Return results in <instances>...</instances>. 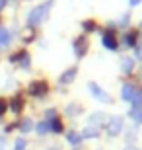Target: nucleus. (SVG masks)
Returning <instances> with one entry per match:
<instances>
[{"mask_svg":"<svg viewBox=\"0 0 142 150\" xmlns=\"http://www.w3.org/2000/svg\"><path fill=\"white\" fill-rule=\"evenodd\" d=\"M47 14H49V4H39L35 6L31 12H29V16H28V28L33 29V28H37L39 23H43L45 22V18H47Z\"/></svg>","mask_w":142,"mask_h":150,"instance_id":"f257e3e1","label":"nucleus"},{"mask_svg":"<svg viewBox=\"0 0 142 150\" xmlns=\"http://www.w3.org/2000/svg\"><path fill=\"white\" fill-rule=\"evenodd\" d=\"M88 88H90V94H92L97 101H101V103H111V96L105 94L95 82H90V84H88Z\"/></svg>","mask_w":142,"mask_h":150,"instance_id":"f03ea898","label":"nucleus"},{"mask_svg":"<svg viewBox=\"0 0 142 150\" xmlns=\"http://www.w3.org/2000/svg\"><path fill=\"white\" fill-rule=\"evenodd\" d=\"M47 92H49V84L45 82V80H37V82L29 84V94L35 96V98H43Z\"/></svg>","mask_w":142,"mask_h":150,"instance_id":"7ed1b4c3","label":"nucleus"},{"mask_svg":"<svg viewBox=\"0 0 142 150\" xmlns=\"http://www.w3.org/2000/svg\"><path fill=\"white\" fill-rule=\"evenodd\" d=\"M74 53H76V57L78 59H82V57H86V53H88V39L84 37H76L74 39Z\"/></svg>","mask_w":142,"mask_h":150,"instance_id":"20e7f679","label":"nucleus"},{"mask_svg":"<svg viewBox=\"0 0 142 150\" xmlns=\"http://www.w3.org/2000/svg\"><path fill=\"white\" fill-rule=\"evenodd\" d=\"M12 62H18L23 70H28L29 68V53L28 51H20L16 55H12Z\"/></svg>","mask_w":142,"mask_h":150,"instance_id":"39448f33","label":"nucleus"},{"mask_svg":"<svg viewBox=\"0 0 142 150\" xmlns=\"http://www.w3.org/2000/svg\"><path fill=\"white\" fill-rule=\"evenodd\" d=\"M107 131H109V137H117L123 131V119L121 117H111L109 125H107Z\"/></svg>","mask_w":142,"mask_h":150,"instance_id":"423d86ee","label":"nucleus"},{"mask_svg":"<svg viewBox=\"0 0 142 150\" xmlns=\"http://www.w3.org/2000/svg\"><path fill=\"white\" fill-rule=\"evenodd\" d=\"M101 41H103V47H105V49H109V51H115L117 47H119V41L115 39V35L111 33V31L103 33V39H101Z\"/></svg>","mask_w":142,"mask_h":150,"instance_id":"0eeeda50","label":"nucleus"},{"mask_svg":"<svg viewBox=\"0 0 142 150\" xmlns=\"http://www.w3.org/2000/svg\"><path fill=\"white\" fill-rule=\"evenodd\" d=\"M76 74H78V68H76V67H72V68H68L66 72H62V74H60L59 82H60V84H70L72 80L76 78Z\"/></svg>","mask_w":142,"mask_h":150,"instance_id":"6e6552de","label":"nucleus"},{"mask_svg":"<svg viewBox=\"0 0 142 150\" xmlns=\"http://www.w3.org/2000/svg\"><path fill=\"white\" fill-rule=\"evenodd\" d=\"M134 90H136V86L134 84H123V90H121V98L125 101H131L132 96H134Z\"/></svg>","mask_w":142,"mask_h":150,"instance_id":"1a4fd4ad","label":"nucleus"},{"mask_svg":"<svg viewBox=\"0 0 142 150\" xmlns=\"http://www.w3.org/2000/svg\"><path fill=\"white\" fill-rule=\"evenodd\" d=\"M10 43H12V33L8 29L0 28V49H6Z\"/></svg>","mask_w":142,"mask_h":150,"instance_id":"9d476101","label":"nucleus"},{"mask_svg":"<svg viewBox=\"0 0 142 150\" xmlns=\"http://www.w3.org/2000/svg\"><path fill=\"white\" fill-rule=\"evenodd\" d=\"M80 134H82V139H97L99 131H97V127H93V125H88V127L84 129Z\"/></svg>","mask_w":142,"mask_h":150,"instance_id":"9b49d317","label":"nucleus"},{"mask_svg":"<svg viewBox=\"0 0 142 150\" xmlns=\"http://www.w3.org/2000/svg\"><path fill=\"white\" fill-rule=\"evenodd\" d=\"M66 140H68L72 146H78L82 142V134L76 133V131H70V133H66Z\"/></svg>","mask_w":142,"mask_h":150,"instance_id":"f8f14e48","label":"nucleus"},{"mask_svg":"<svg viewBox=\"0 0 142 150\" xmlns=\"http://www.w3.org/2000/svg\"><path fill=\"white\" fill-rule=\"evenodd\" d=\"M129 115H131V119L136 123V125H140V123H142V105L140 107H131Z\"/></svg>","mask_w":142,"mask_h":150,"instance_id":"ddd939ff","label":"nucleus"},{"mask_svg":"<svg viewBox=\"0 0 142 150\" xmlns=\"http://www.w3.org/2000/svg\"><path fill=\"white\" fill-rule=\"evenodd\" d=\"M47 123H49V131H51V133H55V134L62 133V123H60L59 117H57V119H53V121H47Z\"/></svg>","mask_w":142,"mask_h":150,"instance_id":"4468645a","label":"nucleus"},{"mask_svg":"<svg viewBox=\"0 0 142 150\" xmlns=\"http://www.w3.org/2000/svg\"><path fill=\"white\" fill-rule=\"evenodd\" d=\"M121 70L125 74H131L132 70H134V61L132 59H123V62H121Z\"/></svg>","mask_w":142,"mask_h":150,"instance_id":"2eb2a0df","label":"nucleus"},{"mask_svg":"<svg viewBox=\"0 0 142 150\" xmlns=\"http://www.w3.org/2000/svg\"><path fill=\"white\" fill-rule=\"evenodd\" d=\"M22 107H23V100H22V98H14V100H12L10 109L14 113H20V111H22Z\"/></svg>","mask_w":142,"mask_h":150,"instance_id":"dca6fc26","label":"nucleus"},{"mask_svg":"<svg viewBox=\"0 0 142 150\" xmlns=\"http://www.w3.org/2000/svg\"><path fill=\"white\" fill-rule=\"evenodd\" d=\"M35 131H37V134H41V137H43V134H47V133H51V131H49V123H47V121H41L39 125H35Z\"/></svg>","mask_w":142,"mask_h":150,"instance_id":"f3484780","label":"nucleus"},{"mask_svg":"<svg viewBox=\"0 0 142 150\" xmlns=\"http://www.w3.org/2000/svg\"><path fill=\"white\" fill-rule=\"evenodd\" d=\"M125 45L126 47H134V45H136V33H134V31L125 35Z\"/></svg>","mask_w":142,"mask_h":150,"instance_id":"a211bd4d","label":"nucleus"},{"mask_svg":"<svg viewBox=\"0 0 142 150\" xmlns=\"http://www.w3.org/2000/svg\"><path fill=\"white\" fill-rule=\"evenodd\" d=\"M31 129H33V121H31V119H23V123L20 125V131H22L23 134H28Z\"/></svg>","mask_w":142,"mask_h":150,"instance_id":"6ab92c4d","label":"nucleus"},{"mask_svg":"<svg viewBox=\"0 0 142 150\" xmlns=\"http://www.w3.org/2000/svg\"><path fill=\"white\" fill-rule=\"evenodd\" d=\"M82 28H84V31H95L97 29V25H95V22H92V20H86V22H82Z\"/></svg>","mask_w":142,"mask_h":150,"instance_id":"aec40b11","label":"nucleus"},{"mask_svg":"<svg viewBox=\"0 0 142 150\" xmlns=\"http://www.w3.org/2000/svg\"><path fill=\"white\" fill-rule=\"evenodd\" d=\"M103 113H93V115H92V119H90V125H95V123H99V121H101V119H103Z\"/></svg>","mask_w":142,"mask_h":150,"instance_id":"412c9836","label":"nucleus"},{"mask_svg":"<svg viewBox=\"0 0 142 150\" xmlns=\"http://www.w3.org/2000/svg\"><path fill=\"white\" fill-rule=\"evenodd\" d=\"M25 146H28V144H25V140H23V139H18L16 144H14V150H25Z\"/></svg>","mask_w":142,"mask_h":150,"instance_id":"4be33fe9","label":"nucleus"},{"mask_svg":"<svg viewBox=\"0 0 142 150\" xmlns=\"http://www.w3.org/2000/svg\"><path fill=\"white\" fill-rule=\"evenodd\" d=\"M45 117H47V121H53V119H57V111L55 109H49V111L45 113Z\"/></svg>","mask_w":142,"mask_h":150,"instance_id":"5701e85b","label":"nucleus"},{"mask_svg":"<svg viewBox=\"0 0 142 150\" xmlns=\"http://www.w3.org/2000/svg\"><path fill=\"white\" fill-rule=\"evenodd\" d=\"M76 111H80V107H78V105H68V109H66V113H68V115H74Z\"/></svg>","mask_w":142,"mask_h":150,"instance_id":"b1692460","label":"nucleus"},{"mask_svg":"<svg viewBox=\"0 0 142 150\" xmlns=\"http://www.w3.org/2000/svg\"><path fill=\"white\" fill-rule=\"evenodd\" d=\"M6 107H8V105H6V101H4V100H0V117L4 115V111H6Z\"/></svg>","mask_w":142,"mask_h":150,"instance_id":"393cba45","label":"nucleus"},{"mask_svg":"<svg viewBox=\"0 0 142 150\" xmlns=\"http://www.w3.org/2000/svg\"><path fill=\"white\" fill-rule=\"evenodd\" d=\"M140 2H142V0H131V6H138Z\"/></svg>","mask_w":142,"mask_h":150,"instance_id":"a878e982","label":"nucleus"},{"mask_svg":"<svg viewBox=\"0 0 142 150\" xmlns=\"http://www.w3.org/2000/svg\"><path fill=\"white\" fill-rule=\"evenodd\" d=\"M136 55H138V59H140V61H142V47H140V49L136 51Z\"/></svg>","mask_w":142,"mask_h":150,"instance_id":"bb28decb","label":"nucleus"},{"mask_svg":"<svg viewBox=\"0 0 142 150\" xmlns=\"http://www.w3.org/2000/svg\"><path fill=\"white\" fill-rule=\"evenodd\" d=\"M4 4H6V0H0V10L4 8Z\"/></svg>","mask_w":142,"mask_h":150,"instance_id":"cd10ccee","label":"nucleus"},{"mask_svg":"<svg viewBox=\"0 0 142 150\" xmlns=\"http://www.w3.org/2000/svg\"><path fill=\"white\" fill-rule=\"evenodd\" d=\"M125 150H140V148H134V146H129V148H125Z\"/></svg>","mask_w":142,"mask_h":150,"instance_id":"c85d7f7f","label":"nucleus"},{"mask_svg":"<svg viewBox=\"0 0 142 150\" xmlns=\"http://www.w3.org/2000/svg\"><path fill=\"white\" fill-rule=\"evenodd\" d=\"M51 150H59V148H57V146H51Z\"/></svg>","mask_w":142,"mask_h":150,"instance_id":"c756f323","label":"nucleus"}]
</instances>
